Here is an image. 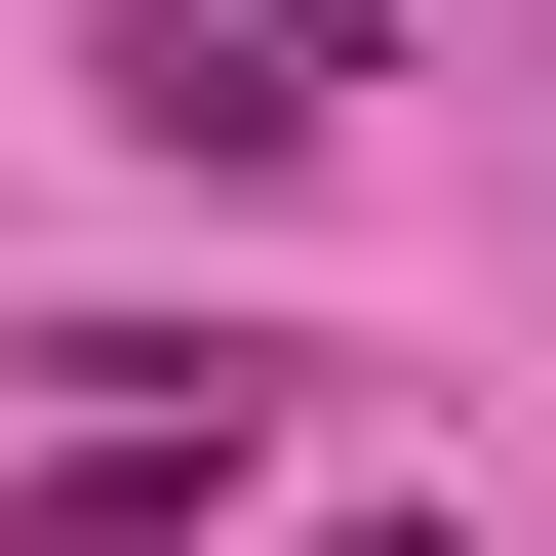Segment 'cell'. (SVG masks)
Wrapping results in <instances>:
<instances>
[{"label": "cell", "mask_w": 556, "mask_h": 556, "mask_svg": "<svg viewBox=\"0 0 556 556\" xmlns=\"http://www.w3.org/2000/svg\"><path fill=\"white\" fill-rule=\"evenodd\" d=\"M318 556H438V517H318Z\"/></svg>", "instance_id": "3"}, {"label": "cell", "mask_w": 556, "mask_h": 556, "mask_svg": "<svg viewBox=\"0 0 556 556\" xmlns=\"http://www.w3.org/2000/svg\"><path fill=\"white\" fill-rule=\"evenodd\" d=\"M119 119H160V160H239V199L318 160V80H278V40H199V0H160V40H119Z\"/></svg>", "instance_id": "1"}, {"label": "cell", "mask_w": 556, "mask_h": 556, "mask_svg": "<svg viewBox=\"0 0 556 556\" xmlns=\"http://www.w3.org/2000/svg\"><path fill=\"white\" fill-rule=\"evenodd\" d=\"M199 40H278V80H358V0H199Z\"/></svg>", "instance_id": "2"}]
</instances>
